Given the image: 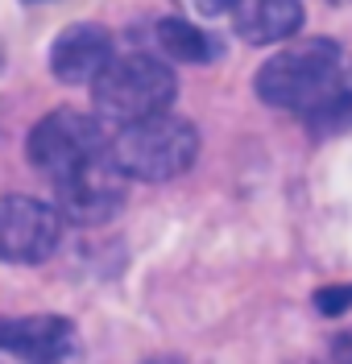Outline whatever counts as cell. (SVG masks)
Segmentation results:
<instances>
[{
  "label": "cell",
  "instance_id": "1",
  "mask_svg": "<svg viewBox=\"0 0 352 364\" xmlns=\"http://www.w3.org/2000/svg\"><path fill=\"white\" fill-rule=\"evenodd\" d=\"M257 95L270 108H290L306 116L348 112V87L340 79V46L328 38H306L278 50L257 70Z\"/></svg>",
  "mask_w": 352,
  "mask_h": 364
},
{
  "label": "cell",
  "instance_id": "2",
  "mask_svg": "<svg viewBox=\"0 0 352 364\" xmlns=\"http://www.w3.org/2000/svg\"><path fill=\"white\" fill-rule=\"evenodd\" d=\"M199 158V133L183 116H145L133 124H120L117 141L108 145V161L124 178L137 182H170L187 174Z\"/></svg>",
  "mask_w": 352,
  "mask_h": 364
},
{
  "label": "cell",
  "instance_id": "3",
  "mask_svg": "<svg viewBox=\"0 0 352 364\" xmlns=\"http://www.w3.org/2000/svg\"><path fill=\"white\" fill-rule=\"evenodd\" d=\"M174 70L154 54H124L112 58L95 75L92 100L95 112L108 124H133L145 116H158L174 104Z\"/></svg>",
  "mask_w": 352,
  "mask_h": 364
},
{
  "label": "cell",
  "instance_id": "4",
  "mask_svg": "<svg viewBox=\"0 0 352 364\" xmlns=\"http://www.w3.org/2000/svg\"><path fill=\"white\" fill-rule=\"evenodd\" d=\"M25 149H29V161L54 182H63V178H70V174H79L83 166L108 158L100 120L75 112V108H58V112L42 116V120L33 124Z\"/></svg>",
  "mask_w": 352,
  "mask_h": 364
},
{
  "label": "cell",
  "instance_id": "5",
  "mask_svg": "<svg viewBox=\"0 0 352 364\" xmlns=\"http://www.w3.org/2000/svg\"><path fill=\"white\" fill-rule=\"evenodd\" d=\"M63 215L58 207L33 195H4L0 199V261L9 265H38L58 249Z\"/></svg>",
  "mask_w": 352,
  "mask_h": 364
},
{
  "label": "cell",
  "instance_id": "6",
  "mask_svg": "<svg viewBox=\"0 0 352 364\" xmlns=\"http://www.w3.org/2000/svg\"><path fill=\"white\" fill-rule=\"evenodd\" d=\"M0 352L21 364H75L83 356V340L63 315H0Z\"/></svg>",
  "mask_w": 352,
  "mask_h": 364
},
{
  "label": "cell",
  "instance_id": "7",
  "mask_svg": "<svg viewBox=\"0 0 352 364\" xmlns=\"http://www.w3.org/2000/svg\"><path fill=\"white\" fill-rule=\"evenodd\" d=\"M120 178L124 174L108 158L83 166L79 174L58 182V215L79 220V224H100V220L117 215L120 199H124L120 195Z\"/></svg>",
  "mask_w": 352,
  "mask_h": 364
},
{
  "label": "cell",
  "instance_id": "8",
  "mask_svg": "<svg viewBox=\"0 0 352 364\" xmlns=\"http://www.w3.org/2000/svg\"><path fill=\"white\" fill-rule=\"evenodd\" d=\"M112 63V38L104 25H67L54 46H50V70L58 83H70V87H83V83H95V75Z\"/></svg>",
  "mask_w": 352,
  "mask_h": 364
},
{
  "label": "cell",
  "instance_id": "9",
  "mask_svg": "<svg viewBox=\"0 0 352 364\" xmlns=\"http://www.w3.org/2000/svg\"><path fill=\"white\" fill-rule=\"evenodd\" d=\"M233 25L249 46H274L303 29V4L299 0H236Z\"/></svg>",
  "mask_w": 352,
  "mask_h": 364
},
{
  "label": "cell",
  "instance_id": "10",
  "mask_svg": "<svg viewBox=\"0 0 352 364\" xmlns=\"http://www.w3.org/2000/svg\"><path fill=\"white\" fill-rule=\"evenodd\" d=\"M154 33H158V46L170 58H178V63H208L215 54V42L195 21H187V17H162Z\"/></svg>",
  "mask_w": 352,
  "mask_h": 364
},
{
  "label": "cell",
  "instance_id": "11",
  "mask_svg": "<svg viewBox=\"0 0 352 364\" xmlns=\"http://www.w3.org/2000/svg\"><path fill=\"white\" fill-rule=\"evenodd\" d=\"M315 306L324 311V315H344L352 306V286H331V290H319L315 294Z\"/></svg>",
  "mask_w": 352,
  "mask_h": 364
},
{
  "label": "cell",
  "instance_id": "12",
  "mask_svg": "<svg viewBox=\"0 0 352 364\" xmlns=\"http://www.w3.org/2000/svg\"><path fill=\"white\" fill-rule=\"evenodd\" d=\"M195 4V13H203V17H224V13H233L236 0H191Z\"/></svg>",
  "mask_w": 352,
  "mask_h": 364
},
{
  "label": "cell",
  "instance_id": "13",
  "mask_svg": "<svg viewBox=\"0 0 352 364\" xmlns=\"http://www.w3.org/2000/svg\"><path fill=\"white\" fill-rule=\"evenodd\" d=\"M331 360L336 364H352V336H340L331 343Z\"/></svg>",
  "mask_w": 352,
  "mask_h": 364
},
{
  "label": "cell",
  "instance_id": "14",
  "mask_svg": "<svg viewBox=\"0 0 352 364\" xmlns=\"http://www.w3.org/2000/svg\"><path fill=\"white\" fill-rule=\"evenodd\" d=\"M145 364H183V360H174V356H158V360H145Z\"/></svg>",
  "mask_w": 352,
  "mask_h": 364
}]
</instances>
